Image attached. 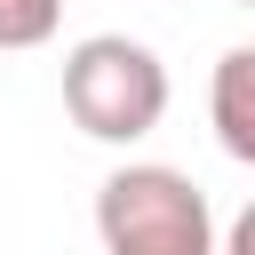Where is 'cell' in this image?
Listing matches in <instances>:
<instances>
[{
	"mask_svg": "<svg viewBox=\"0 0 255 255\" xmlns=\"http://www.w3.org/2000/svg\"><path fill=\"white\" fill-rule=\"evenodd\" d=\"M215 255H255V215H239L231 223V247H215Z\"/></svg>",
	"mask_w": 255,
	"mask_h": 255,
	"instance_id": "5",
	"label": "cell"
},
{
	"mask_svg": "<svg viewBox=\"0 0 255 255\" xmlns=\"http://www.w3.org/2000/svg\"><path fill=\"white\" fill-rule=\"evenodd\" d=\"M215 143L231 159H255V48H223L215 64Z\"/></svg>",
	"mask_w": 255,
	"mask_h": 255,
	"instance_id": "3",
	"label": "cell"
},
{
	"mask_svg": "<svg viewBox=\"0 0 255 255\" xmlns=\"http://www.w3.org/2000/svg\"><path fill=\"white\" fill-rule=\"evenodd\" d=\"M64 112L96 143H143L167 120V64L128 32H88L64 56Z\"/></svg>",
	"mask_w": 255,
	"mask_h": 255,
	"instance_id": "1",
	"label": "cell"
},
{
	"mask_svg": "<svg viewBox=\"0 0 255 255\" xmlns=\"http://www.w3.org/2000/svg\"><path fill=\"white\" fill-rule=\"evenodd\" d=\"M104 255H215V207L183 167L128 159L96 191Z\"/></svg>",
	"mask_w": 255,
	"mask_h": 255,
	"instance_id": "2",
	"label": "cell"
},
{
	"mask_svg": "<svg viewBox=\"0 0 255 255\" xmlns=\"http://www.w3.org/2000/svg\"><path fill=\"white\" fill-rule=\"evenodd\" d=\"M64 24V0H0V48H40L56 40Z\"/></svg>",
	"mask_w": 255,
	"mask_h": 255,
	"instance_id": "4",
	"label": "cell"
}]
</instances>
